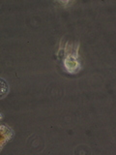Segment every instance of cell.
Returning <instances> with one entry per match:
<instances>
[{"label": "cell", "mask_w": 116, "mask_h": 155, "mask_svg": "<svg viewBox=\"0 0 116 155\" xmlns=\"http://www.w3.org/2000/svg\"><path fill=\"white\" fill-rule=\"evenodd\" d=\"M9 92V84L7 81L0 78V99L5 97Z\"/></svg>", "instance_id": "1"}]
</instances>
